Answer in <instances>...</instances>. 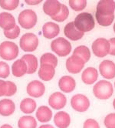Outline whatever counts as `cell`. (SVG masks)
Wrapping results in <instances>:
<instances>
[{
  "label": "cell",
  "instance_id": "obj_29",
  "mask_svg": "<svg viewBox=\"0 0 115 128\" xmlns=\"http://www.w3.org/2000/svg\"><path fill=\"white\" fill-rule=\"evenodd\" d=\"M40 63L41 65H43V64H50V65L55 68L58 66V59L55 55L50 52H47L41 56L40 59Z\"/></svg>",
  "mask_w": 115,
  "mask_h": 128
},
{
  "label": "cell",
  "instance_id": "obj_39",
  "mask_svg": "<svg viewBox=\"0 0 115 128\" xmlns=\"http://www.w3.org/2000/svg\"><path fill=\"white\" fill-rule=\"evenodd\" d=\"M7 92V83L6 81L0 80V97L5 96Z\"/></svg>",
  "mask_w": 115,
  "mask_h": 128
},
{
  "label": "cell",
  "instance_id": "obj_14",
  "mask_svg": "<svg viewBox=\"0 0 115 128\" xmlns=\"http://www.w3.org/2000/svg\"><path fill=\"white\" fill-rule=\"evenodd\" d=\"M64 33L67 38L72 41H77L82 39L84 35V32L79 31L76 28L74 22H70L65 26Z\"/></svg>",
  "mask_w": 115,
  "mask_h": 128
},
{
  "label": "cell",
  "instance_id": "obj_9",
  "mask_svg": "<svg viewBox=\"0 0 115 128\" xmlns=\"http://www.w3.org/2000/svg\"><path fill=\"white\" fill-rule=\"evenodd\" d=\"M84 64V61L81 57L72 55L66 60V68L71 74H76L82 70Z\"/></svg>",
  "mask_w": 115,
  "mask_h": 128
},
{
  "label": "cell",
  "instance_id": "obj_40",
  "mask_svg": "<svg viewBox=\"0 0 115 128\" xmlns=\"http://www.w3.org/2000/svg\"><path fill=\"white\" fill-rule=\"evenodd\" d=\"M110 43V52L111 56H115V38H111L109 40Z\"/></svg>",
  "mask_w": 115,
  "mask_h": 128
},
{
  "label": "cell",
  "instance_id": "obj_33",
  "mask_svg": "<svg viewBox=\"0 0 115 128\" xmlns=\"http://www.w3.org/2000/svg\"><path fill=\"white\" fill-rule=\"evenodd\" d=\"M68 2L70 7L76 12L82 11L87 6L86 0H70Z\"/></svg>",
  "mask_w": 115,
  "mask_h": 128
},
{
  "label": "cell",
  "instance_id": "obj_38",
  "mask_svg": "<svg viewBox=\"0 0 115 128\" xmlns=\"http://www.w3.org/2000/svg\"><path fill=\"white\" fill-rule=\"evenodd\" d=\"M83 128H100V126L94 119H87L84 123Z\"/></svg>",
  "mask_w": 115,
  "mask_h": 128
},
{
  "label": "cell",
  "instance_id": "obj_15",
  "mask_svg": "<svg viewBox=\"0 0 115 128\" xmlns=\"http://www.w3.org/2000/svg\"><path fill=\"white\" fill-rule=\"evenodd\" d=\"M58 86L64 93H72L76 87V82L75 79L70 76H64L58 81Z\"/></svg>",
  "mask_w": 115,
  "mask_h": 128
},
{
  "label": "cell",
  "instance_id": "obj_23",
  "mask_svg": "<svg viewBox=\"0 0 115 128\" xmlns=\"http://www.w3.org/2000/svg\"><path fill=\"white\" fill-rule=\"evenodd\" d=\"M28 71V66L26 62L20 59L15 60V62H13L12 66V72L14 76L15 77H21L27 74Z\"/></svg>",
  "mask_w": 115,
  "mask_h": 128
},
{
  "label": "cell",
  "instance_id": "obj_35",
  "mask_svg": "<svg viewBox=\"0 0 115 128\" xmlns=\"http://www.w3.org/2000/svg\"><path fill=\"white\" fill-rule=\"evenodd\" d=\"M10 74V69L8 65L2 61H0V78L5 79Z\"/></svg>",
  "mask_w": 115,
  "mask_h": 128
},
{
  "label": "cell",
  "instance_id": "obj_26",
  "mask_svg": "<svg viewBox=\"0 0 115 128\" xmlns=\"http://www.w3.org/2000/svg\"><path fill=\"white\" fill-rule=\"evenodd\" d=\"M36 109V102L32 98H25L20 104V110L26 114L33 113Z\"/></svg>",
  "mask_w": 115,
  "mask_h": 128
},
{
  "label": "cell",
  "instance_id": "obj_22",
  "mask_svg": "<svg viewBox=\"0 0 115 128\" xmlns=\"http://www.w3.org/2000/svg\"><path fill=\"white\" fill-rule=\"evenodd\" d=\"M15 110V105L9 99H2L0 100V114L3 116H11Z\"/></svg>",
  "mask_w": 115,
  "mask_h": 128
},
{
  "label": "cell",
  "instance_id": "obj_1",
  "mask_svg": "<svg viewBox=\"0 0 115 128\" xmlns=\"http://www.w3.org/2000/svg\"><path fill=\"white\" fill-rule=\"evenodd\" d=\"M76 28L82 32L92 30L95 26L94 18L89 12H81L78 14L74 21Z\"/></svg>",
  "mask_w": 115,
  "mask_h": 128
},
{
  "label": "cell",
  "instance_id": "obj_10",
  "mask_svg": "<svg viewBox=\"0 0 115 128\" xmlns=\"http://www.w3.org/2000/svg\"><path fill=\"white\" fill-rule=\"evenodd\" d=\"M115 10V2L113 0H101L99 1L96 8V13L101 16L114 15Z\"/></svg>",
  "mask_w": 115,
  "mask_h": 128
},
{
  "label": "cell",
  "instance_id": "obj_24",
  "mask_svg": "<svg viewBox=\"0 0 115 128\" xmlns=\"http://www.w3.org/2000/svg\"><path fill=\"white\" fill-rule=\"evenodd\" d=\"M36 117L38 120L41 123H47L51 120L52 117V111L51 110L46 106H40L36 112Z\"/></svg>",
  "mask_w": 115,
  "mask_h": 128
},
{
  "label": "cell",
  "instance_id": "obj_27",
  "mask_svg": "<svg viewBox=\"0 0 115 128\" xmlns=\"http://www.w3.org/2000/svg\"><path fill=\"white\" fill-rule=\"evenodd\" d=\"M19 128H36L37 122L32 116H23L18 122Z\"/></svg>",
  "mask_w": 115,
  "mask_h": 128
},
{
  "label": "cell",
  "instance_id": "obj_19",
  "mask_svg": "<svg viewBox=\"0 0 115 128\" xmlns=\"http://www.w3.org/2000/svg\"><path fill=\"white\" fill-rule=\"evenodd\" d=\"M98 77V72L94 67H87L84 70L81 75V80L87 85L94 84Z\"/></svg>",
  "mask_w": 115,
  "mask_h": 128
},
{
  "label": "cell",
  "instance_id": "obj_46",
  "mask_svg": "<svg viewBox=\"0 0 115 128\" xmlns=\"http://www.w3.org/2000/svg\"><path fill=\"white\" fill-rule=\"evenodd\" d=\"M114 86H115V82H114Z\"/></svg>",
  "mask_w": 115,
  "mask_h": 128
},
{
  "label": "cell",
  "instance_id": "obj_45",
  "mask_svg": "<svg viewBox=\"0 0 115 128\" xmlns=\"http://www.w3.org/2000/svg\"><path fill=\"white\" fill-rule=\"evenodd\" d=\"M114 32H115V22H114Z\"/></svg>",
  "mask_w": 115,
  "mask_h": 128
},
{
  "label": "cell",
  "instance_id": "obj_28",
  "mask_svg": "<svg viewBox=\"0 0 115 128\" xmlns=\"http://www.w3.org/2000/svg\"><path fill=\"white\" fill-rule=\"evenodd\" d=\"M73 55L81 57L84 61V62H88L91 58L90 50L88 49V47H87L86 46H77L74 50Z\"/></svg>",
  "mask_w": 115,
  "mask_h": 128
},
{
  "label": "cell",
  "instance_id": "obj_5",
  "mask_svg": "<svg viewBox=\"0 0 115 128\" xmlns=\"http://www.w3.org/2000/svg\"><path fill=\"white\" fill-rule=\"evenodd\" d=\"M19 23L25 30H30L36 25L38 21L37 15L32 10H25L20 12L19 16Z\"/></svg>",
  "mask_w": 115,
  "mask_h": 128
},
{
  "label": "cell",
  "instance_id": "obj_34",
  "mask_svg": "<svg viewBox=\"0 0 115 128\" xmlns=\"http://www.w3.org/2000/svg\"><path fill=\"white\" fill-rule=\"evenodd\" d=\"M20 34V28L19 26H15V28H13L11 30H5L4 31V35L6 38L10 39V40H14L18 38V36Z\"/></svg>",
  "mask_w": 115,
  "mask_h": 128
},
{
  "label": "cell",
  "instance_id": "obj_41",
  "mask_svg": "<svg viewBox=\"0 0 115 128\" xmlns=\"http://www.w3.org/2000/svg\"><path fill=\"white\" fill-rule=\"evenodd\" d=\"M25 3H27L28 5H30V6H35V5H38L39 3H41L42 1L41 0H25Z\"/></svg>",
  "mask_w": 115,
  "mask_h": 128
},
{
  "label": "cell",
  "instance_id": "obj_2",
  "mask_svg": "<svg viewBox=\"0 0 115 128\" xmlns=\"http://www.w3.org/2000/svg\"><path fill=\"white\" fill-rule=\"evenodd\" d=\"M93 93L94 96L99 100H108L114 94L113 86L107 80H101L94 85Z\"/></svg>",
  "mask_w": 115,
  "mask_h": 128
},
{
  "label": "cell",
  "instance_id": "obj_11",
  "mask_svg": "<svg viewBox=\"0 0 115 128\" xmlns=\"http://www.w3.org/2000/svg\"><path fill=\"white\" fill-rule=\"evenodd\" d=\"M27 94L35 98H39L45 92V86L38 80H33L27 86Z\"/></svg>",
  "mask_w": 115,
  "mask_h": 128
},
{
  "label": "cell",
  "instance_id": "obj_17",
  "mask_svg": "<svg viewBox=\"0 0 115 128\" xmlns=\"http://www.w3.org/2000/svg\"><path fill=\"white\" fill-rule=\"evenodd\" d=\"M60 32V27L57 23L48 22L42 27V33L43 36L46 39H53Z\"/></svg>",
  "mask_w": 115,
  "mask_h": 128
},
{
  "label": "cell",
  "instance_id": "obj_7",
  "mask_svg": "<svg viewBox=\"0 0 115 128\" xmlns=\"http://www.w3.org/2000/svg\"><path fill=\"white\" fill-rule=\"evenodd\" d=\"M91 48L96 56L104 57L110 52V43L104 38H98L92 43Z\"/></svg>",
  "mask_w": 115,
  "mask_h": 128
},
{
  "label": "cell",
  "instance_id": "obj_36",
  "mask_svg": "<svg viewBox=\"0 0 115 128\" xmlns=\"http://www.w3.org/2000/svg\"><path fill=\"white\" fill-rule=\"evenodd\" d=\"M104 123L107 128H115V114H110L106 116Z\"/></svg>",
  "mask_w": 115,
  "mask_h": 128
},
{
  "label": "cell",
  "instance_id": "obj_12",
  "mask_svg": "<svg viewBox=\"0 0 115 128\" xmlns=\"http://www.w3.org/2000/svg\"><path fill=\"white\" fill-rule=\"evenodd\" d=\"M101 75L108 80H111L115 77V63L111 60H104L99 66Z\"/></svg>",
  "mask_w": 115,
  "mask_h": 128
},
{
  "label": "cell",
  "instance_id": "obj_18",
  "mask_svg": "<svg viewBox=\"0 0 115 128\" xmlns=\"http://www.w3.org/2000/svg\"><path fill=\"white\" fill-rule=\"evenodd\" d=\"M15 17H13L12 14L6 12L0 13V27L4 30V31L11 30L15 28Z\"/></svg>",
  "mask_w": 115,
  "mask_h": 128
},
{
  "label": "cell",
  "instance_id": "obj_8",
  "mask_svg": "<svg viewBox=\"0 0 115 128\" xmlns=\"http://www.w3.org/2000/svg\"><path fill=\"white\" fill-rule=\"evenodd\" d=\"M71 105L77 112H85L90 106V100L83 94H76L71 100Z\"/></svg>",
  "mask_w": 115,
  "mask_h": 128
},
{
  "label": "cell",
  "instance_id": "obj_20",
  "mask_svg": "<svg viewBox=\"0 0 115 128\" xmlns=\"http://www.w3.org/2000/svg\"><path fill=\"white\" fill-rule=\"evenodd\" d=\"M55 74V70L54 66H52L50 64H43L40 66L38 76L44 81H50L54 77Z\"/></svg>",
  "mask_w": 115,
  "mask_h": 128
},
{
  "label": "cell",
  "instance_id": "obj_42",
  "mask_svg": "<svg viewBox=\"0 0 115 128\" xmlns=\"http://www.w3.org/2000/svg\"><path fill=\"white\" fill-rule=\"evenodd\" d=\"M39 128H54V126L50 125V124H45V125H41L39 126Z\"/></svg>",
  "mask_w": 115,
  "mask_h": 128
},
{
  "label": "cell",
  "instance_id": "obj_3",
  "mask_svg": "<svg viewBox=\"0 0 115 128\" xmlns=\"http://www.w3.org/2000/svg\"><path fill=\"white\" fill-rule=\"evenodd\" d=\"M19 55L18 46L9 41H5L0 44V57L4 60H13Z\"/></svg>",
  "mask_w": 115,
  "mask_h": 128
},
{
  "label": "cell",
  "instance_id": "obj_25",
  "mask_svg": "<svg viewBox=\"0 0 115 128\" xmlns=\"http://www.w3.org/2000/svg\"><path fill=\"white\" fill-rule=\"evenodd\" d=\"M22 60H23L26 62V64H27L28 74H32L37 70L38 62V59L35 56H34L32 54H25L22 57Z\"/></svg>",
  "mask_w": 115,
  "mask_h": 128
},
{
  "label": "cell",
  "instance_id": "obj_44",
  "mask_svg": "<svg viewBox=\"0 0 115 128\" xmlns=\"http://www.w3.org/2000/svg\"><path fill=\"white\" fill-rule=\"evenodd\" d=\"M113 106H114V108L115 110V99L114 100V102H113Z\"/></svg>",
  "mask_w": 115,
  "mask_h": 128
},
{
  "label": "cell",
  "instance_id": "obj_13",
  "mask_svg": "<svg viewBox=\"0 0 115 128\" xmlns=\"http://www.w3.org/2000/svg\"><path fill=\"white\" fill-rule=\"evenodd\" d=\"M67 104L66 96L61 92H55L52 94L48 99L49 106L54 110L63 109Z\"/></svg>",
  "mask_w": 115,
  "mask_h": 128
},
{
  "label": "cell",
  "instance_id": "obj_6",
  "mask_svg": "<svg viewBox=\"0 0 115 128\" xmlns=\"http://www.w3.org/2000/svg\"><path fill=\"white\" fill-rule=\"evenodd\" d=\"M38 39L37 36L34 33H25L24 34L19 41L21 49L25 52H33L38 48Z\"/></svg>",
  "mask_w": 115,
  "mask_h": 128
},
{
  "label": "cell",
  "instance_id": "obj_21",
  "mask_svg": "<svg viewBox=\"0 0 115 128\" xmlns=\"http://www.w3.org/2000/svg\"><path fill=\"white\" fill-rule=\"evenodd\" d=\"M54 122L58 128H68L71 124L70 115L65 111H59L54 116Z\"/></svg>",
  "mask_w": 115,
  "mask_h": 128
},
{
  "label": "cell",
  "instance_id": "obj_30",
  "mask_svg": "<svg viewBox=\"0 0 115 128\" xmlns=\"http://www.w3.org/2000/svg\"><path fill=\"white\" fill-rule=\"evenodd\" d=\"M68 16H69V10H68V8L65 5L61 4V8L60 12L55 16L51 17V19L53 20L56 21V22H64L65 20H66L68 19Z\"/></svg>",
  "mask_w": 115,
  "mask_h": 128
},
{
  "label": "cell",
  "instance_id": "obj_32",
  "mask_svg": "<svg viewBox=\"0 0 115 128\" xmlns=\"http://www.w3.org/2000/svg\"><path fill=\"white\" fill-rule=\"evenodd\" d=\"M19 0H0V6L3 10L8 11H12L19 6Z\"/></svg>",
  "mask_w": 115,
  "mask_h": 128
},
{
  "label": "cell",
  "instance_id": "obj_4",
  "mask_svg": "<svg viewBox=\"0 0 115 128\" xmlns=\"http://www.w3.org/2000/svg\"><path fill=\"white\" fill-rule=\"evenodd\" d=\"M51 49L58 56L64 57L70 54L71 51H72V45H71L70 42H68L65 38L58 37L51 42Z\"/></svg>",
  "mask_w": 115,
  "mask_h": 128
},
{
  "label": "cell",
  "instance_id": "obj_43",
  "mask_svg": "<svg viewBox=\"0 0 115 128\" xmlns=\"http://www.w3.org/2000/svg\"><path fill=\"white\" fill-rule=\"evenodd\" d=\"M0 128H13V127L11 125H9V124H4Z\"/></svg>",
  "mask_w": 115,
  "mask_h": 128
},
{
  "label": "cell",
  "instance_id": "obj_16",
  "mask_svg": "<svg viewBox=\"0 0 115 128\" xmlns=\"http://www.w3.org/2000/svg\"><path fill=\"white\" fill-rule=\"evenodd\" d=\"M61 4L57 0H48L43 5V11L46 15L54 17L60 12Z\"/></svg>",
  "mask_w": 115,
  "mask_h": 128
},
{
  "label": "cell",
  "instance_id": "obj_37",
  "mask_svg": "<svg viewBox=\"0 0 115 128\" xmlns=\"http://www.w3.org/2000/svg\"><path fill=\"white\" fill-rule=\"evenodd\" d=\"M7 83V92L5 96H12L15 94L17 91V86L12 81H6Z\"/></svg>",
  "mask_w": 115,
  "mask_h": 128
},
{
  "label": "cell",
  "instance_id": "obj_31",
  "mask_svg": "<svg viewBox=\"0 0 115 128\" xmlns=\"http://www.w3.org/2000/svg\"><path fill=\"white\" fill-rule=\"evenodd\" d=\"M96 20L98 21V23L100 26H109L113 23V21L114 20V14L111 16H101L98 13H95Z\"/></svg>",
  "mask_w": 115,
  "mask_h": 128
}]
</instances>
